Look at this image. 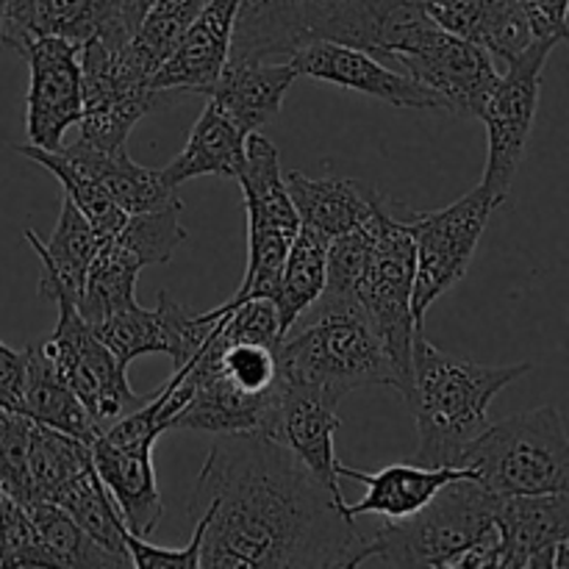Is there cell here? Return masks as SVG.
Here are the masks:
<instances>
[{
    "label": "cell",
    "mask_w": 569,
    "mask_h": 569,
    "mask_svg": "<svg viewBox=\"0 0 569 569\" xmlns=\"http://www.w3.org/2000/svg\"><path fill=\"white\" fill-rule=\"evenodd\" d=\"M122 9V17H126V26L128 31H137V26L142 22L144 11H148V6L153 3V0H117Z\"/></svg>",
    "instance_id": "b9f144b4"
},
{
    "label": "cell",
    "mask_w": 569,
    "mask_h": 569,
    "mask_svg": "<svg viewBox=\"0 0 569 569\" xmlns=\"http://www.w3.org/2000/svg\"><path fill=\"white\" fill-rule=\"evenodd\" d=\"M56 506L67 511L94 542L100 545L109 553L120 556L128 567H131V559H128L126 548V522H122L120 511H117L114 500L106 492L103 481L94 472V465H89L87 470L78 472L70 483L59 492V498L53 500Z\"/></svg>",
    "instance_id": "4dcf8cb0"
},
{
    "label": "cell",
    "mask_w": 569,
    "mask_h": 569,
    "mask_svg": "<svg viewBox=\"0 0 569 569\" xmlns=\"http://www.w3.org/2000/svg\"><path fill=\"white\" fill-rule=\"evenodd\" d=\"M383 211H387V206H383L381 211H376L367 222H361L359 228H353V231L342 233V237L328 242L326 292L353 295L356 281H359L361 270H365L367 264V256H370L372 239H376L378 217H381Z\"/></svg>",
    "instance_id": "d590c367"
},
{
    "label": "cell",
    "mask_w": 569,
    "mask_h": 569,
    "mask_svg": "<svg viewBox=\"0 0 569 569\" xmlns=\"http://www.w3.org/2000/svg\"><path fill=\"white\" fill-rule=\"evenodd\" d=\"M337 476L350 478V481L367 487V495L359 503L345 506V515L350 520L361 515H381L387 520H403V517L420 511L445 483L456 481V478H467L470 470H465V467L389 465L378 472H365L337 461Z\"/></svg>",
    "instance_id": "7402d4cb"
},
{
    "label": "cell",
    "mask_w": 569,
    "mask_h": 569,
    "mask_svg": "<svg viewBox=\"0 0 569 569\" xmlns=\"http://www.w3.org/2000/svg\"><path fill=\"white\" fill-rule=\"evenodd\" d=\"M353 295L392 359L403 381L406 398L411 342L422 326H417L415 320V242L406 222L392 217L389 209L378 217L376 239H372L370 256L356 281Z\"/></svg>",
    "instance_id": "ba28073f"
},
{
    "label": "cell",
    "mask_w": 569,
    "mask_h": 569,
    "mask_svg": "<svg viewBox=\"0 0 569 569\" xmlns=\"http://www.w3.org/2000/svg\"><path fill=\"white\" fill-rule=\"evenodd\" d=\"M250 133H244L220 106L206 100L203 114L194 122L187 144L181 153L161 167V176L172 189L181 187L189 178L220 176L237 181L244 167V142Z\"/></svg>",
    "instance_id": "cb8c5ba5"
},
{
    "label": "cell",
    "mask_w": 569,
    "mask_h": 569,
    "mask_svg": "<svg viewBox=\"0 0 569 569\" xmlns=\"http://www.w3.org/2000/svg\"><path fill=\"white\" fill-rule=\"evenodd\" d=\"M22 415L31 417L33 422L53 431L76 437L81 442H92L98 437V426L87 415L78 395L72 392L70 383L53 370L39 345L26 348V392H22Z\"/></svg>",
    "instance_id": "484cf974"
},
{
    "label": "cell",
    "mask_w": 569,
    "mask_h": 569,
    "mask_svg": "<svg viewBox=\"0 0 569 569\" xmlns=\"http://www.w3.org/2000/svg\"><path fill=\"white\" fill-rule=\"evenodd\" d=\"M498 498L478 481L445 483L420 511L392 520L365 539L361 565L398 569H453L459 556L495 528Z\"/></svg>",
    "instance_id": "277c9868"
},
{
    "label": "cell",
    "mask_w": 569,
    "mask_h": 569,
    "mask_svg": "<svg viewBox=\"0 0 569 569\" xmlns=\"http://www.w3.org/2000/svg\"><path fill=\"white\" fill-rule=\"evenodd\" d=\"M3 3H6V0H0V14H3Z\"/></svg>",
    "instance_id": "7bdbcfd3"
},
{
    "label": "cell",
    "mask_w": 569,
    "mask_h": 569,
    "mask_svg": "<svg viewBox=\"0 0 569 569\" xmlns=\"http://www.w3.org/2000/svg\"><path fill=\"white\" fill-rule=\"evenodd\" d=\"M128 44V42H126ZM126 44L111 48L100 39H89L78 48L81 61V117L78 139L81 148L94 153H117L126 148L128 133L150 111L170 106L172 94L150 89Z\"/></svg>",
    "instance_id": "52a82bcc"
},
{
    "label": "cell",
    "mask_w": 569,
    "mask_h": 569,
    "mask_svg": "<svg viewBox=\"0 0 569 569\" xmlns=\"http://www.w3.org/2000/svg\"><path fill=\"white\" fill-rule=\"evenodd\" d=\"M31 70L26 128L31 144L56 150L81 117V61L78 44L61 37H39L22 53Z\"/></svg>",
    "instance_id": "5bb4252c"
},
{
    "label": "cell",
    "mask_w": 569,
    "mask_h": 569,
    "mask_svg": "<svg viewBox=\"0 0 569 569\" xmlns=\"http://www.w3.org/2000/svg\"><path fill=\"white\" fill-rule=\"evenodd\" d=\"M153 445L156 439L114 442L103 433L89 442L94 472L114 500L128 533L139 539L153 537L164 517V503H161L153 470Z\"/></svg>",
    "instance_id": "ac0fdd59"
},
{
    "label": "cell",
    "mask_w": 569,
    "mask_h": 569,
    "mask_svg": "<svg viewBox=\"0 0 569 569\" xmlns=\"http://www.w3.org/2000/svg\"><path fill=\"white\" fill-rule=\"evenodd\" d=\"M315 472L264 433L214 437L189 511L200 569L359 567L365 539Z\"/></svg>",
    "instance_id": "6da1fadb"
},
{
    "label": "cell",
    "mask_w": 569,
    "mask_h": 569,
    "mask_svg": "<svg viewBox=\"0 0 569 569\" xmlns=\"http://www.w3.org/2000/svg\"><path fill=\"white\" fill-rule=\"evenodd\" d=\"M200 539H203V520H194L192 542L183 550H167L159 545H150L148 539H139L126 533V548L131 567L137 569H200Z\"/></svg>",
    "instance_id": "f35d334b"
},
{
    "label": "cell",
    "mask_w": 569,
    "mask_h": 569,
    "mask_svg": "<svg viewBox=\"0 0 569 569\" xmlns=\"http://www.w3.org/2000/svg\"><path fill=\"white\" fill-rule=\"evenodd\" d=\"M183 242L187 228L181 226V203L176 198L142 214H128L120 231L106 239V244L137 270L164 264Z\"/></svg>",
    "instance_id": "83f0119b"
},
{
    "label": "cell",
    "mask_w": 569,
    "mask_h": 569,
    "mask_svg": "<svg viewBox=\"0 0 569 569\" xmlns=\"http://www.w3.org/2000/svg\"><path fill=\"white\" fill-rule=\"evenodd\" d=\"M31 417L0 409V495L14 503H28V445Z\"/></svg>",
    "instance_id": "8d00e7d4"
},
{
    "label": "cell",
    "mask_w": 569,
    "mask_h": 569,
    "mask_svg": "<svg viewBox=\"0 0 569 569\" xmlns=\"http://www.w3.org/2000/svg\"><path fill=\"white\" fill-rule=\"evenodd\" d=\"M289 64L295 67L298 76L370 94V98L383 100L395 109L445 111L439 94L431 92L426 83L395 70L392 64L365 53V50L350 48V44L311 39L289 56Z\"/></svg>",
    "instance_id": "7c38bea8"
},
{
    "label": "cell",
    "mask_w": 569,
    "mask_h": 569,
    "mask_svg": "<svg viewBox=\"0 0 569 569\" xmlns=\"http://www.w3.org/2000/svg\"><path fill=\"white\" fill-rule=\"evenodd\" d=\"M298 78L289 61L228 59L206 98L220 106L244 133H256L281 114L287 89Z\"/></svg>",
    "instance_id": "44dd1931"
},
{
    "label": "cell",
    "mask_w": 569,
    "mask_h": 569,
    "mask_svg": "<svg viewBox=\"0 0 569 569\" xmlns=\"http://www.w3.org/2000/svg\"><path fill=\"white\" fill-rule=\"evenodd\" d=\"M283 183L300 226L311 228L328 242L359 228L387 206L376 187L356 178H309L303 172H287Z\"/></svg>",
    "instance_id": "ffe728a7"
},
{
    "label": "cell",
    "mask_w": 569,
    "mask_h": 569,
    "mask_svg": "<svg viewBox=\"0 0 569 569\" xmlns=\"http://www.w3.org/2000/svg\"><path fill=\"white\" fill-rule=\"evenodd\" d=\"M22 233L33 253L39 256V295L53 303L59 298L78 300L89 264L100 248V239L87 217L76 209V203L67 194L61 198L59 220H56V231L48 242H42L31 228H26Z\"/></svg>",
    "instance_id": "603a6c76"
},
{
    "label": "cell",
    "mask_w": 569,
    "mask_h": 569,
    "mask_svg": "<svg viewBox=\"0 0 569 569\" xmlns=\"http://www.w3.org/2000/svg\"><path fill=\"white\" fill-rule=\"evenodd\" d=\"M339 400L315 387H300V383H283V392L278 398L272 420L267 426L264 437L276 439L278 445L298 456L317 481L345 503V495L339 489L337 476V448L333 439L339 431L337 417Z\"/></svg>",
    "instance_id": "2e32d148"
},
{
    "label": "cell",
    "mask_w": 569,
    "mask_h": 569,
    "mask_svg": "<svg viewBox=\"0 0 569 569\" xmlns=\"http://www.w3.org/2000/svg\"><path fill=\"white\" fill-rule=\"evenodd\" d=\"M14 150L20 156H26V159L37 161L39 167H44L50 176L59 178L64 194L76 203V209L87 217V222L92 226V231L98 233L100 242H106V239H111L120 231L122 222H126L128 217L126 211L103 192V187H100L98 181H92L87 172L78 170L59 148L44 150L37 148V144H14Z\"/></svg>",
    "instance_id": "1f68e13d"
},
{
    "label": "cell",
    "mask_w": 569,
    "mask_h": 569,
    "mask_svg": "<svg viewBox=\"0 0 569 569\" xmlns=\"http://www.w3.org/2000/svg\"><path fill=\"white\" fill-rule=\"evenodd\" d=\"M326 256L328 239L311 231V228L300 226L298 237L289 244V253L281 267V278H278V292L272 298L281 337L298 320V315H303L320 298L322 289H326Z\"/></svg>",
    "instance_id": "4316f807"
},
{
    "label": "cell",
    "mask_w": 569,
    "mask_h": 569,
    "mask_svg": "<svg viewBox=\"0 0 569 569\" xmlns=\"http://www.w3.org/2000/svg\"><path fill=\"white\" fill-rule=\"evenodd\" d=\"M498 203L478 183L472 192L439 211L406 217L415 242V320L422 326L426 311L465 278L487 222Z\"/></svg>",
    "instance_id": "9c48e42d"
},
{
    "label": "cell",
    "mask_w": 569,
    "mask_h": 569,
    "mask_svg": "<svg viewBox=\"0 0 569 569\" xmlns=\"http://www.w3.org/2000/svg\"><path fill=\"white\" fill-rule=\"evenodd\" d=\"M0 567H50L28 511L6 495H0Z\"/></svg>",
    "instance_id": "74e56055"
},
{
    "label": "cell",
    "mask_w": 569,
    "mask_h": 569,
    "mask_svg": "<svg viewBox=\"0 0 569 569\" xmlns=\"http://www.w3.org/2000/svg\"><path fill=\"white\" fill-rule=\"evenodd\" d=\"M92 331L122 367H128L139 356L167 353L164 320H161L159 309H142L139 303H133L111 315Z\"/></svg>",
    "instance_id": "e575fe53"
},
{
    "label": "cell",
    "mask_w": 569,
    "mask_h": 569,
    "mask_svg": "<svg viewBox=\"0 0 569 569\" xmlns=\"http://www.w3.org/2000/svg\"><path fill=\"white\" fill-rule=\"evenodd\" d=\"M137 276L139 270L122 261L106 242H100L87 278H83L81 295L76 300V309L92 328L109 320L117 311L137 303Z\"/></svg>",
    "instance_id": "836d02e7"
},
{
    "label": "cell",
    "mask_w": 569,
    "mask_h": 569,
    "mask_svg": "<svg viewBox=\"0 0 569 569\" xmlns=\"http://www.w3.org/2000/svg\"><path fill=\"white\" fill-rule=\"evenodd\" d=\"M239 3L242 0H209L178 39L172 53L150 76V89L170 92L176 100L187 94H206L231 59Z\"/></svg>",
    "instance_id": "e0dca14e"
},
{
    "label": "cell",
    "mask_w": 569,
    "mask_h": 569,
    "mask_svg": "<svg viewBox=\"0 0 569 569\" xmlns=\"http://www.w3.org/2000/svg\"><path fill=\"white\" fill-rule=\"evenodd\" d=\"M89 465L92 453L87 442L33 422L31 445H28V503L37 500L53 503L61 489Z\"/></svg>",
    "instance_id": "f1b7e54d"
},
{
    "label": "cell",
    "mask_w": 569,
    "mask_h": 569,
    "mask_svg": "<svg viewBox=\"0 0 569 569\" xmlns=\"http://www.w3.org/2000/svg\"><path fill=\"white\" fill-rule=\"evenodd\" d=\"M422 6L439 28L487 50L495 64L517 59L537 39L517 0H422Z\"/></svg>",
    "instance_id": "d6986e66"
},
{
    "label": "cell",
    "mask_w": 569,
    "mask_h": 569,
    "mask_svg": "<svg viewBox=\"0 0 569 569\" xmlns=\"http://www.w3.org/2000/svg\"><path fill=\"white\" fill-rule=\"evenodd\" d=\"M237 181L248 206V270L237 295L226 300L228 306L250 298H276L283 259L300 231L276 144L259 131L244 142V167Z\"/></svg>",
    "instance_id": "8992f818"
},
{
    "label": "cell",
    "mask_w": 569,
    "mask_h": 569,
    "mask_svg": "<svg viewBox=\"0 0 569 569\" xmlns=\"http://www.w3.org/2000/svg\"><path fill=\"white\" fill-rule=\"evenodd\" d=\"M459 467L495 498L569 492V439L559 409L539 406L487 426Z\"/></svg>",
    "instance_id": "5b68a950"
},
{
    "label": "cell",
    "mask_w": 569,
    "mask_h": 569,
    "mask_svg": "<svg viewBox=\"0 0 569 569\" xmlns=\"http://www.w3.org/2000/svg\"><path fill=\"white\" fill-rule=\"evenodd\" d=\"M278 367L287 383L322 389L337 400L365 387H387L403 398V381L356 295L322 289L278 342Z\"/></svg>",
    "instance_id": "3957f363"
},
{
    "label": "cell",
    "mask_w": 569,
    "mask_h": 569,
    "mask_svg": "<svg viewBox=\"0 0 569 569\" xmlns=\"http://www.w3.org/2000/svg\"><path fill=\"white\" fill-rule=\"evenodd\" d=\"M26 392V350L0 342V409L20 411Z\"/></svg>",
    "instance_id": "60d3db41"
},
{
    "label": "cell",
    "mask_w": 569,
    "mask_h": 569,
    "mask_svg": "<svg viewBox=\"0 0 569 569\" xmlns=\"http://www.w3.org/2000/svg\"><path fill=\"white\" fill-rule=\"evenodd\" d=\"M209 0H153L144 11L142 22L128 39V56L142 70V76H153L161 61L172 53L178 39L183 37L194 17Z\"/></svg>",
    "instance_id": "d6a6232c"
},
{
    "label": "cell",
    "mask_w": 569,
    "mask_h": 569,
    "mask_svg": "<svg viewBox=\"0 0 569 569\" xmlns=\"http://www.w3.org/2000/svg\"><path fill=\"white\" fill-rule=\"evenodd\" d=\"M556 44H559L556 39H533L531 48L522 50L517 59L506 61V70L498 76L478 114V120L487 122L489 133L487 170H483L481 187L492 194L498 206L509 198V189L526 156L533 120H537L542 70Z\"/></svg>",
    "instance_id": "8fae6325"
},
{
    "label": "cell",
    "mask_w": 569,
    "mask_h": 569,
    "mask_svg": "<svg viewBox=\"0 0 569 569\" xmlns=\"http://www.w3.org/2000/svg\"><path fill=\"white\" fill-rule=\"evenodd\" d=\"M37 528L42 548L48 553L50 567H87V569H126L128 565L120 556L100 548L61 506L37 500V503L22 506Z\"/></svg>",
    "instance_id": "f546056e"
},
{
    "label": "cell",
    "mask_w": 569,
    "mask_h": 569,
    "mask_svg": "<svg viewBox=\"0 0 569 569\" xmlns=\"http://www.w3.org/2000/svg\"><path fill=\"white\" fill-rule=\"evenodd\" d=\"M61 153L87 172L92 181L103 187V192L120 206L126 214H142V211L164 206L176 198V189L164 181L161 170H148V167L137 164L126 148L117 153H94V150L81 148V144H61Z\"/></svg>",
    "instance_id": "d4e9b609"
},
{
    "label": "cell",
    "mask_w": 569,
    "mask_h": 569,
    "mask_svg": "<svg viewBox=\"0 0 569 569\" xmlns=\"http://www.w3.org/2000/svg\"><path fill=\"white\" fill-rule=\"evenodd\" d=\"M39 37H61L81 48L89 39L120 48L131 39L117 0H6L0 42L17 56Z\"/></svg>",
    "instance_id": "4fadbf2b"
},
{
    "label": "cell",
    "mask_w": 569,
    "mask_h": 569,
    "mask_svg": "<svg viewBox=\"0 0 569 569\" xmlns=\"http://www.w3.org/2000/svg\"><path fill=\"white\" fill-rule=\"evenodd\" d=\"M495 528L503 569L569 567V492L498 498Z\"/></svg>",
    "instance_id": "9a60e30c"
},
{
    "label": "cell",
    "mask_w": 569,
    "mask_h": 569,
    "mask_svg": "<svg viewBox=\"0 0 569 569\" xmlns=\"http://www.w3.org/2000/svg\"><path fill=\"white\" fill-rule=\"evenodd\" d=\"M56 306H59V322L53 333L39 342V350L53 365V370L70 383L87 415L103 433L128 411L139 409L144 398L133 392L128 383V367L114 359V353L100 342L92 326L78 315L76 300L59 298Z\"/></svg>",
    "instance_id": "30bf717a"
},
{
    "label": "cell",
    "mask_w": 569,
    "mask_h": 569,
    "mask_svg": "<svg viewBox=\"0 0 569 569\" xmlns=\"http://www.w3.org/2000/svg\"><path fill=\"white\" fill-rule=\"evenodd\" d=\"M537 39H567V0H517Z\"/></svg>",
    "instance_id": "ab89813d"
},
{
    "label": "cell",
    "mask_w": 569,
    "mask_h": 569,
    "mask_svg": "<svg viewBox=\"0 0 569 569\" xmlns=\"http://www.w3.org/2000/svg\"><path fill=\"white\" fill-rule=\"evenodd\" d=\"M526 372H531L528 361L487 367L445 353L420 328L411 342L409 392L403 398L420 433L417 465L459 467L467 445L489 426V403Z\"/></svg>",
    "instance_id": "7a4b0ae2"
}]
</instances>
